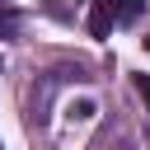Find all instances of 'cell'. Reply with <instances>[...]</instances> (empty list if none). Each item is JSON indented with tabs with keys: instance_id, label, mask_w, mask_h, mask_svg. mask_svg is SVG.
I'll use <instances>...</instances> for the list:
<instances>
[{
	"instance_id": "obj_1",
	"label": "cell",
	"mask_w": 150,
	"mask_h": 150,
	"mask_svg": "<svg viewBox=\"0 0 150 150\" xmlns=\"http://www.w3.org/2000/svg\"><path fill=\"white\" fill-rule=\"evenodd\" d=\"M112 23H117L112 5H108V0H94V9H89V33H94V38H108Z\"/></svg>"
},
{
	"instance_id": "obj_2",
	"label": "cell",
	"mask_w": 150,
	"mask_h": 150,
	"mask_svg": "<svg viewBox=\"0 0 150 150\" xmlns=\"http://www.w3.org/2000/svg\"><path fill=\"white\" fill-rule=\"evenodd\" d=\"M108 5H112L117 23H131V19H141V9H145V0H108Z\"/></svg>"
},
{
	"instance_id": "obj_3",
	"label": "cell",
	"mask_w": 150,
	"mask_h": 150,
	"mask_svg": "<svg viewBox=\"0 0 150 150\" xmlns=\"http://www.w3.org/2000/svg\"><path fill=\"white\" fill-rule=\"evenodd\" d=\"M136 94L145 98V108H150V75H136Z\"/></svg>"
},
{
	"instance_id": "obj_4",
	"label": "cell",
	"mask_w": 150,
	"mask_h": 150,
	"mask_svg": "<svg viewBox=\"0 0 150 150\" xmlns=\"http://www.w3.org/2000/svg\"><path fill=\"white\" fill-rule=\"evenodd\" d=\"M0 33H19V19L14 14H0Z\"/></svg>"
},
{
	"instance_id": "obj_5",
	"label": "cell",
	"mask_w": 150,
	"mask_h": 150,
	"mask_svg": "<svg viewBox=\"0 0 150 150\" xmlns=\"http://www.w3.org/2000/svg\"><path fill=\"white\" fill-rule=\"evenodd\" d=\"M145 52H150V38H145Z\"/></svg>"
},
{
	"instance_id": "obj_6",
	"label": "cell",
	"mask_w": 150,
	"mask_h": 150,
	"mask_svg": "<svg viewBox=\"0 0 150 150\" xmlns=\"http://www.w3.org/2000/svg\"><path fill=\"white\" fill-rule=\"evenodd\" d=\"M0 150H5V145H0Z\"/></svg>"
},
{
	"instance_id": "obj_7",
	"label": "cell",
	"mask_w": 150,
	"mask_h": 150,
	"mask_svg": "<svg viewBox=\"0 0 150 150\" xmlns=\"http://www.w3.org/2000/svg\"><path fill=\"white\" fill-rule=\"evenodd\" d=\"M0 66H5V61H0Z\"/></svg>"
}]
</instances>
